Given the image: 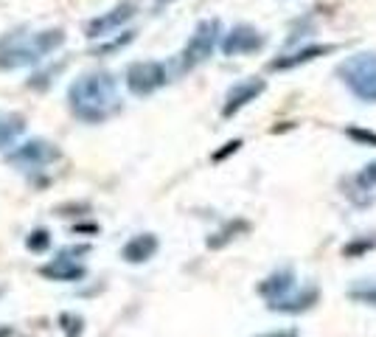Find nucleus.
Masks as SVG:
<instances>
[{"label":"nucleus","instance_id":"nucleus-1","mask_svg":"<svg viewBox=\"0 0 376 337\" xmlns=\"http://www.w3.org/2000/svg\"><path fill=\"white\" fill-rule=\"evenodd\" d=\"M68 104H70V113L85 124H101L113 118L121 110L115 76L107 71H93L79 76L68 90Z\"/></svg>","mask_w":376,"mask_h":337},{"label":"nucleus","instance_id":"nucleus-2","mask_svg":"<svg viewBox=\"0 0 376 337\" xmlns=\"http://www.w3.org/2000/svg\"><path fill=\"white\" fill-rule=\"evenodd\" d=\"M256 292L264 298V304H267L270 312H281V315L309 312L320 301V289L315 287V284L301 287V281H298V276H295L292 267L273 270L264 281H258Z\"/></svg>","mask_w":376,"mask_h":337},{"label":"nucleus","instance_id":"nucleus-3","mask_svg":"<svg viewBox=\"0 0 376 337\" xmlns=\"http://www.w3.org/2000/svg\"><path fill=\"white\" fill-rule=\"evenodd\" d=\"M65 43V34L59 28L40 31V34H26L23 28L9 31L0 37V71H14L23 65H34L43 56L53 53Z\"/></svg>","mask_w":376,"mask_h":337},{"label":"nucleus","instance_id":"nucleus-4","mask_svg":"<svg viewBox=\"0 0 376 337\" xmlns=\"http://www.w3.org/2000/svg\"><path fill=\"white\" fill-rule=\"evenodd\" d=\"M340 82L365 104H376V51L351 53L337 65Z\"/></svg>","mask_w":376,"mask_h":337},{"label":"nucleus","instance_id":"nucleus-5","mask_svg":"<svg viewBox=\"0 0 376 337\" xmlns=\"http://www.w3.org/2000/svg\"><path fill=\"white\" fill-rule=\"evenodd\" d=\"M62 157L59 146L51 144V141H40V138H31L26 144H17L9 155H6V163L20 169V172H40L48 169L51 163H56Z\"/></svg>","mask_w":376,"mask_h":337},{"label":"nucleus","instance_id":"nucleus-6","mask_svg":"<svg viewBox=\"0 0 376 337\" xmlns=\"http://www.w3.org/2000/svg\"><path fill=\"white\" fill-rule=\"evenodd\" d=\"M219 37H222L219 20H202V23H197L188 46L180 53V71H191V68L202 65L214 53V48L219 46Z\"/></svg>","mask_w":376,"mask_h":337},{"label":"nucleus","instance_id":"nucleus-7","mask_svg":"<svg viewBox=\"0 0 376 337\" xmlns=\"http://www.w3.org/2000/svg\"><path fill=\"white\" fill-rule=\"evenodd\" d=\"M166 82H169V73H166L163 62L146 59V62H135L127 68V88L132 96H152Z\"/></svg>","mask_w":376,"mask_h":337},{"label":"nucleus","instance_id":"nucleus-8","mask_svg":"<svg viewBox=\"0 0 376 337\" xmlns=\"http://www.w3.org/2000/svg\"><path fill=\"white\" fill-rule=\"evenodd\" d=\"M264 34L256 28V26H247V23H239L234 26L222 40H219V48L225 56H244V53H256V51L264 48Z\"/></svg>","mask_w":376,"mask_h":337},{"label":"nucleus","instance_id":"nucleus-9","mask_svg":"<svg viewBox=\"0 0 376 337\" xmlns=\"http://www.w3.org/2000/svg\"><path fill=\"white\" fill-rule=\"evenodd\" d=\"M264 90H267V82L258 79V76H250V79H244V82H236L234 88L225 93L222 115H225V118H234L239 110H244L250 101H256Z\"/></svg>","mask_w":376,"mask_h":337},{"label":"nucleus","instance_id":"nucleus-10","mask_svg":"<svg viewBox=\"0 0 376 337\" xmlns=\"http://www.w3.org/2000/svg\"><path fill=\"white\" fill-rule=\"evenodd\" d=\"M43 279L48 281H68V284H73V281H82V279H88V267L79 261V259H70V256H62V253H56L48 264H40V270H37Z\"/></svg>","mask_w":376,"mask_h":337},{"label":"nucleus","instance_id":"nucleus-11","mask_svg":"<svg viewBox=\"0 0 376 337\" xmlns=\"http://www.w3.org/2000/svg\"><path fill=\"white\" fill-rule=\"evenodd\" d=\"M135 17V3H130V0H124V3H118L115 9H110L107 14H101V17H95L90 20L88 26H85V34L95 40V37H107V34H113L115 28H121L127 20H132Z\"/></svg>","mask_w":376,"mask_h":337},{"label":"nucleus","instance_id":"nucleus-12","mask_svg":"<svg viewBox=\"0 0 376 337\" xmlns=\"http://www.w3.org/2000/svg\"><path fill=\"white\" fill-rule=\"evenodd\" d=\"M160 250V239L155 234H138L121 247V259L127 264H146Z\"/></svg>","mask_w":376,"mask_h":337},{"label":"nucleus","instance_id":"nucleus-13","mask_svg":"<svg viewBox=\"0 0 376 337\" xmlns=\"http://www.w3.org/2000/svg\"><path fill=\"white\" fill-rule=\"evenodd\" d=\"M334 51H337V46H306V48H298L292 51V53H283L278 59H273L270 71H292L298 65H309L318 56H326V53H334Z\"/></svg>","mask_w":376,"mask_h":337},{"label":"nucleus","instance_id":"nucleus-14","mask_svg":"<svg viewBox=\"0 0 376 337\" xmlns=\"http://www.w3.org/2000/svg\"><path fill=\"white\" fill-rule=\"evenodd\" d=\"M26 133V118L20 113H9V110H0V152L6 146H11L20 135Z\"/></svg>","mask_w":376,"mask_h":337},{"label":"nucleus","instance_id":"nucleus-15","mask_svg":"<svg viewBox=\"0 0 376 337\" xmlns=\"http://www.w3.org/2000/svg\"><path fill=\"white\" fill-rule=\"evenodd\" d=\"M247 231H250V222H244V219H231V222H225V228H219L216 234H211L205 244H208L211 250H222V247L231 244L239 234H247Z\"/></svg>","mask_w":376,"mask_h":337},{"label":"nucleus","instance_id":"nucleus-16","mask_svg":"<svg viewBox=\"0 0 376 337\" xmlns=\"http://www.w3.org/2000/svg\"><path fill=\"white\" fill-rule=\"evenodd\" d=\"M348 298H351L354 304L374 306L376 309V279H362V281H357L354 287H348Z\"/></svg>","mask_w":376,"mask_h":337},{"label":"nucleus","instance_id":"nucleus-17","mask_svg":"<svg viewBox=\"0 0 376 337\" xmlns=\"http://www.w3.org/2000/svg\"><path fill=\"white\" fill-rule=\"evenodd\" d=\"M59 326H62L65 337H82L85 335V318H82V315H76V312H62V315H59Z\"/></svg>","mask_w":376,"mask_h":337},{"label":"nucleus","instance_id":"nucleus-18","mask_svg":"<svg viewBox=\"0 0 376 337\" xmlns=\"http://www.w3.org/2000/svg\"><path fill=\"white\" fill-rule=\"evenodd\" d=\"M26 247H28L31 253H46L48 247H51V231H48V228H34V231L26 237Z\"/></svg>","mask_w":376,"mask_h":337},{"label":"nucleus","instance_id":"nucleus-19","mask_svg":"<svg viewBox=\"0 0 376 337\" xmlns=\"http://www.w3.org/2000/svg\"><path fill=\"white\" fill-rule=\"evenodd\" d=\"M65 65L59 62V65H51L48 71H40V73H34L31 79H28V88H34V90H46V88H51L53 85V76L62 71Z\"/></svg>","mask_w":376,"mask_h":337},{"label":"nucleus","instance_id":"nucleus-20","mask_svg":"<svg viewBox=\"0 0 376 337\" xmlns=\"http://www.w3.org/2000/svg\"><path fill=\"white\" fill-rule=\"evenodd\" d=\"M376 247V237H362V239H354V242H348L345 247H343V256L345 259H360L362 253H368V250H374Z\"/></svg>","mask_w":376,"mask_h":337},{"label":"nucleus","instance_id":"nucleus-21","mask_svg":"<svg viewBox=\"0 0 376 337\" xmlns=\"http://www.w3.org/2000/svg\"><path fill=\"white\" fill-rule=\"evenodd\" d=\"M354 183L362 189V192H368V189H376V160L371 163H365L362 169H360V175L354 177Z\"/></svg>","mask_w":376,"mask_h":337},{"label":"nucleus","instance_id":"nucleus-22","mask_svg":"<svg viewBox=\"0 0 376 337\" xmlns=\"http://www.w3.org/2000/svg\"><path fill=\"white\" fill-rule=\"evenodd\" d=\"M345 135H348L351 141H357V144L376 146V133H371V130H360V127H348V130H345Z\"/></svg>","mask_w":376,"mask_h":337},{"label":"nucleus","instance_id":"nucleus-23","mask_svg":"<svg viewBox=\"0 0 376 337\" xmlns=\"http://www.w3.org/2000/svg\"><path fill=\"white\" fill-rule=\"evenodd\" d=\"M132 31H127L124 37H118V40H113V43H107V46H101V48H95V56H104V53H113V51H118V48H124L127 43H132Z\"/></svg>","mask_w":376,"mask_h":337},{"label":"nucleus","instance_id":"nucleus-24","mask_svg":"<svg viewBox=\"0 0 376 337\" xmlns=\"http://www.w3.org/2000/svg\"><path fill=\"white\" fill-rule=\"evenodd\" d=\"M241 149V138H236V141H228L225 144V149H219V152H214V163H222L228 155H236Z\"/></svg>","mask_w":376,"mask_h":337},{"label":"nucleus","instance_id":"nucleus-25","mask_svg":"<svg viewBox=\"0 0 376 337\" xmlns=\"http://www.w3.org/2000/svg\"><path fill=\"white\" fill-rule=\"evenodd\" d=\"M256 337H301V332L298 329H273V332H264V335Z\"/></svg>","mask_w":376,"mask_h":337},{"label":"nucleus","instance_id":"nucleus-26","mask_svg":"<svg viewBox=\"0 0 376 337\" xmlns=\"http://www.w3.org/2000/svg\"><path fill=\"white\" fill-rule=\"evenodd\" d=\"M0 337H14V329L11 326H0Z\"/></svg>","mask_w":376,"mask_h":337},{"label":"nucleus","instance_id":"nucleus-27","mask_svg":"<svg viewBox=\"0 0 376 337\" xmlns=\"http://www.w3.org/2000/svg\"><path fill=\"white\" fill-rule=\"evenodd\" d=\"M3 292H6V287H0V295H3Z\"/></svg>","mask_w":376,"mask_h":337},{"label":"nucleus","instance_id":"nucleus-28","mask_svg":"<svg viewBox=\"0 0 376 337\" xmlns=\"http://www.w3.org/2000/svg\"><path fill=\"white\" fill-rule=\"evenodd\" d=\"M160 3H169V0H160Z\"/></svg>","mask_w":376,"mask_h":337}]
</instances>
